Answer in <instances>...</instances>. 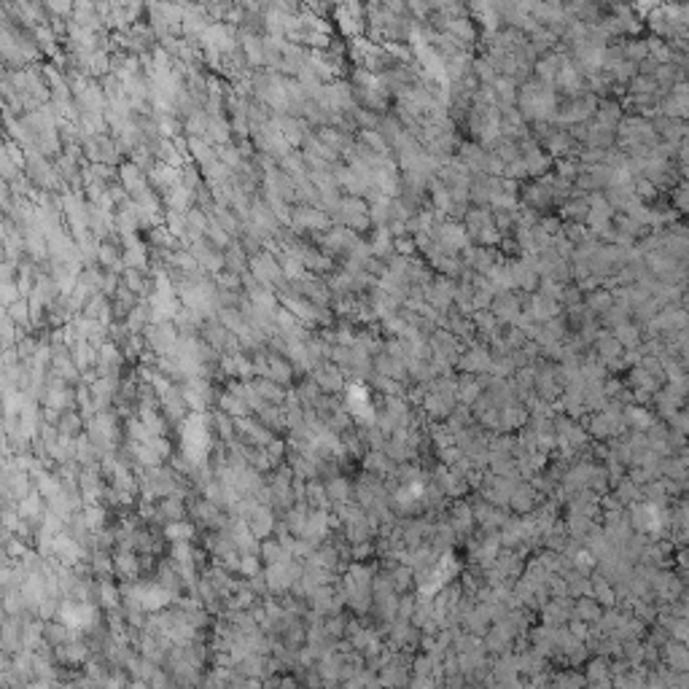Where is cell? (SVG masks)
Returning a JSON list of instances; mask_svg holds the SVG:
<instances>
[{
    "label": "cell",
    "mask_w": 689,
    "mask_h": 689,
    "mask_svg": "<svg viewBox=\"0 0 689 689\" xmlns=\"http://www.w3.org/2000/svg\"><path fill=\"white\" fill-rule=\"evenodd\" d=\"M178 429H181V453L191 466H205L213 453V439H210L213 417L205 412H189Z\"/></svg>",
    "instance_id": "cell-1"
},
{
    "label": "cell",
    "mask_w": 689,
    "mask_h": 689,
    "mask_svg": "<svg viewBox=\"0 0 689 689\" xmlns=\"http://www.w3.org/2000/svg\"><path fill=\"white\" fill-rule=\"evenodd\" d=\"M342 398H345V410L353 415V420L358 426H374L377 423V410H374V404L369 398V391L361 383L348 385Z\"/></svg>",
    "instance_id": "cell-2"
},
{
    "label": "cell",
    "mask_w": 689,
    "mask_h": 689,
    "mask_svg": "<svg viewBox=\"0 0 689 689\" xmlns=\"http://www.w3.org/2000/svg\"><path fill=\"white\" fill-rule=\"evenodd\" d=\"M358 240H361L358 232L350 229V227H345V224H331L326 232H315V243H318L326 253H331V256H345Z\"/></svg>",
    "instance_id": "cell-3"
},
{
    "label": "cell",
    "mask_w": 689,
    "mask_h": 689,
    "mask_svg": "<svg viewBox=\"0 0 689 689\" xmlns=\"http://www.w3.org/2000/svg\"><path fill=\"white\" fill-rule=\"evenodd\" d=\"M143 337H146V345H148V350L153 355H170V353H175L181 331H178V326L172 321L148 323L146 331H143Z\"/></svg>",
    "instance_id": "cell-4"
},
{
    "label": "cell",
    "mask_w": 689,
    "mask_h": 689,
    "mask_svg": "<svg viewBox=\"0 0 689 689\" xmlns=\"http://www.w3.org/2000/svg\"><path fill=\"white\" fill-rule=\"evenodd\" d=\"M334 218V224H345V227H350L355 232H364L372 224V218H369V208L361 202V197H342V202L337 205V210L331 213Z\"/></svg>",
    "instance_id": "cell-5"
},
{
    "label": "cell",
    "mask_w": 689,
    "mask_h": 689,
    "mask_svg": "<svg viewBox=\"0 0 689 689\" xmlns=\"http://www.w3.org/2000/svg\"><path fill=\"white\" fill-rule=\"evenodd\" d=\"M189 514H191L194 522H197L199 528H205V531L227 528V522H229V517L224 514V509H221L218 504H213L210 498H205V495L189 501Z\"/></svg>",
    "instance_id": "cell-6"
},
{
    "label": "cell",
    "mask_w": 689,
    "mask_h": 689,
    "mask_svg": "<svg viewBox=\"0 0 689 689\" xmlns=\"http://www.w3.org/2000/svg\"><path fill=\"white\" fill-rule=\"evenodd\" d=\"M331 224H334L331 213H326L321 208H312V205H296L289 227L296 234H302V232H326Z\"/></svg>",
    "instance_id": "cell-7"
},
{
    "label": "cell",
    "mask_w": 689,
    "mask_h": 689,
    "mask_svg": "<svg viewBox=\"0 0 689 689\" xmlns=\"http://www.w3.org/2000/svg\"><path fill=\"white\" fill-rule=\"evenodd\" d=\"M181 393H184L186 404H189L191 412H205L208 404H213L215 401V391H213L210 377H189V380H184V385H181Z\"/></svg>",
    "instance_id": "cell-8"
},
{
    "label": "cell",
    "mask_w": 689,
    "mask_h": 689,
    "mask_svg": "<svg viewBox=\"0 0 689 689\" xmlns=\"http://www.w3.org/2000/svg\"><path fill=\"white\" fill-rule=\"evenodd\" d=\"M92 646L84 638H70V641L54 646V659L60 665H65V668H81V665H87L92 659Z\"/></svg>",
    "instance_id": "cell-9"
},
{
    "label": "cell",
    "mask_w": 689,
    "mask_h": 689,
    "mask_svg": "<svg viewBox=\"0 0 689 689\" xmlns=\"http://www.w3.org/2000/svg\"><path fill=\"white\" fill-rule=\"evenodd\" d=\"M312 377H315V383L321 385V391L323 393H345V388H348V383H345V369L342 367H337L334 361H321V364H315V369L310 372Z\"/></svg>",
    "instance_id": "cell-10"
},
{
    "label": "cell",
    "mask_w": 689,
    "mask_h": 689,
    "mask_svg": "<svg viewBox=\"0 0 689 689\" xmlns=\"http://www.w3.org/2000/svg\"><path fill=\"white\" fill-rule=\"evenodd\" d=\"M237 434L246 439V442L256 444V447H267V444L275 439V431L270 429L267 423H261L259 415H246V417H237Z\"/></svg>",
    "instance_id": "cell-11"
},
{
    "label": "cell",
    "mask_w": 689,
    "mask_h": 689,
    "mask_svg": "<svg viewBox=\"0 0 689 689\" xmlns=\"http://www.w3.org/2000/svg\"><path fill=\"white\" fill-rule=\"evenodd\" d=\"M116 175H119V184L127 189V194H129L132 199L140 197L146 189H151V178H148V172H146L143 167H138L132 159H129V162H122Z\"/></svg>",
    "instance_id": "cell-12"
},
{
    "label": "cell",
    "mask_w": 689,
    "mask_h": 689,
    "mask_svg": "<svg viewBox=\"0 0 689 689\" xmlns=\"http://www.w3.org/2000/svg\"><path fill=\"white\" fill-rule=\"evenodd\" d=\"M323 108L329 110H353L355 108V94H353V87L348 81H329L326 84V94L321 100Z\"/></svg>",
    "instance_id": "cell-13"
},
{
    "label": "cell",
    "mask_w": 689,
    "mask_h": 689,
    "mask_svg": "<svg viewBox=\"0 0 689 689\" xmlns=\"http://www.w3.org/2000/svg\"><path fill=\"white\" fill-rule=\"evenodd\" d=\"M113 571L122 582H138L140 574H143V563H140L138 552L135 550H119L113 552Z\"/></svg>",
    "instance_id": "cell-14"
},
{
    "label": "cell",
    "mask_w": 689,
    "mask_h": 689,
    "mask_svg": "<svg viewBox=\"0 0 689 689\" xmlns=\"http://www.w3.org/2000/svg\"><path fill=\"white\" fill-rule=\"evenodd\" d=\"M248 221H253L267 237L280 229V221H277V215L272 213V208L267 205V199H253V202H251V215H248Z\"/></svg>",
    "instance_id": "cell-15"
},
{
    "label": "cell",
    "mask_w": 689,
    "mask_h": 689,
    "mask_svg": "<svg viewBox=\"0 0 689 689\" xmlns=\"http://www.w3.org/2000/svg\"><path fill=\"white\" fill-rule=\"evenodd\" d=\"M275 509L270 504H261L259 506V512L248 520V525H251V531H253V536H259V538H267V536H272L275 533V528H277V520H275Z\"/></svg>",
    "instance_id": "cell-16"
},
{
    "label": "cell",
    "mask_w": 689,
    "mask_h": 689,
    "mask_svg": "<svg viewBox=\"0 0 689 689\" xmlns=\"http://www.w3.org/2000/svg\"><path fill=\"white\" fill-rule=\"evenodd\" d=\"M329 533H331L329 509H312V512H310V520H307V528H305V538L321 544L323 538H329Z\"/></svg>",
    "instance_id": "cell-17"
},
{
    "label": "cell",
    "mask_w": 689,
    "mask_h": 689,
    "mask_svg": "<svg viewBox=\"0 0 689 689\" xmlns=\"http://www.w3.org/2000/svg\"><path fill=\"white\" fill-rule=\"evenodd\" d=\"M197 528H199L197 522L172 520L162 525V536L167 538L170 544H175V541H194L197 538Z\"/></svg>",
    "instance_id": "cell-18"
},
{
    "label": "cell",
    "mask_w": 689,
    "mask_h": 689,
    "mask_svg": "<svg viewBox=\"0 0 689 689\" xmlns=\"http://www.w3.org/2000/svg\"><path fill=\"white\" fill-rule=\"evenodd\" d=\"M70 355H73V361L78 364V369L84 372V369H92L97 367V361H100V353L94 348L89 339L78 337L73 345H70Z\"/></svg>",
    "instance_id": "cell-19"
},
{
    "label": "cell",
    "mask_w": 689,
    "mask_h": 689,
    "mask_svg": "<svg viewBox=\"0 0 689 689\" xmlns=\"http://www.w3.org/2000/svg\"><path fill=\"white\" fill-rule=\"evenodd\" d=\"M229 334H232V331L224 326V323L218 321V318H208V321H205V326H202V337H205V342H208V345H213L218 353L227 350Z\"/></svg>",
    "instance_id": "cell-20"
},
{
    "label": "cell",
    "mask_w": 689,
    "mask_h": 689,
    "mask_svg": "<svg viewBox=\"0 0 689 689\" xmlns=\"http://www.w3.org/2000/svg\"><path fill=\"white\" fill-rule=\"evenodd\" d=\"M232 135H234V129H232V122L224 119V113L210 116L208 132H205V140H208V143H213L215 148H218V146H224V143H232Z\"/></svg>",
    "instance_id": "cell-21"
},
{
    "label": "cell",
    "mask_w": 689,
    "mask_h": 689,
    "mask_svg": "<svg viewBox=\"0 0 689 689\" xmlns=\"http://www.w3.org/2000/svg\"><path fill=\"white\" fill-rule=\"evenodd\" d=\"M44 501H46V498L38 493V488L30 491L25 498H19V506H16V509H19V517H25V520H30V522H41L44 512H46V509H44Z\"/></svg>",
    "instance_id": "cell-22"
},
{
    "label": "cell",
    "mask_w": 689,
    "mask_h": 689,
    "mask_svg": "<svg viewBox=\"0 0 689 689\" xmlns=\"http://www.w3.org/2000/svg\"><path fill=\"white\" fill-rule=\"evenodd\" d=\"M122 283L138 296H146L148 291H153V280L146 275V270H138V267H124Z\"/></svg>",
    "instance_id": "cell-23"
},
{
    "label": "cell",
    "mask_w": 689,
    "mask_h": 689,
    "mask_svg": "<svg viewBox=\"0 0 689 689\" xmlns=\"http://www.w3.org/2000/svg\"><path fill=\"white\" fill-rule=\"evenodd\" d=\"M186 517H189V504H186V498L167 495V498L159 501V522L186 520Z\"/></svg>",
    "instance_id": "cell-24"
},
{
    "label": "cell",
    "mask_w": 689,
    "mask_h": 689,
    "mask_svg": "<svg viewBox=\"0 0 689 689\" xmlns=\"http://www.w3.org/2000/svg\"><path fill=\"white\" fill-rule=\"evenodd\" d=\"M205 321H208V318H205L199 310H191V307H181L178 315L172 318V323L178 326L181 334H197V331H202Z\"/></svg>",
    "instance_id": "cell-25"
},
{
    "label": "cell",
    "mask_w": 689,
    "mask_h": 689,
    "mask_svg": "<svg viewBox=\"0 0 689 689\" xmlns=\"http://www.w3.org/2000/svg\"><path fill=\"white\" fill-rule=\"evenodd\" d=\"M270 377L289 388V385L293 383V377H296V369H293V364L286 358V355L270 353Z\"/></svg>",
    "instance_id": "cell-26"
},
{
    "label": "cell",
    "mask_w": 689,
    "mask_h": 689,
    "mask_svg": "<svg viewBox=\"0 0 689 689\" xmlns=\"http://www.w3.org/2000/svg\"><path fill=\"white\" fill-rule=\"evenodd\" d=\"M186 148H189L191 159L197 162L199 167H205L208 162H213L215 156H218V148H215L213 143H208L205 138H186Z\"/></svg>",
    "instance_id": "cell-27"
},
{
    "label": "cell",
    "mask_w": 689,
    "mask_h": 689,
    "mask_svg": "<svg viewBox=\"0 0 689 689\" xmlns=\"http://www.w3.org/2000/svg\"><path fill=\"white\" fill-rule=\"evenodd\" d=\"M224 261H227V270L229 272H237V275H243L248 272V261H251V253H248L243 243L240 240H234L227 251H224Z\"/></svg>",
    "instance_id": "cell-28"
},
{
    "label": "cell",
    "mask_w": 689,
    "mask_h": 689,
    "mask_svg": "<svg viewBox=\"0 0 689 689\" xmlns=\"http://www.w3.org/2000/svg\"><path fill=\"white\" fill-rule=\"evenodd\" d=\"M165 202H167L170 210H181V213H189L191 205H194V191L186 189L184 184L172 186L170 191H165Z\"/></svg>",
    "instance_id": "cell-29"
},
{
    "label": "cell",
    "mask_w": 689,
    "mask_h": 689,
    "mask_svg": "<svg viewBox=\"0 0 689 689\" xmlns=\"http://www.w3.org/2000/svg\"><path fill=\"white\" fill-rule=\"evenodd\" d=\"M127 323V329H129V334H143L146 331V326L151 323V305H148V299H143L135 305V310L124 318Z\"/></svg>",
    "instance_id": "cell-30"
},
{
    "label": "cell",
    "mask_w": 689,
    "mask_h": 689,
    "mask_svg": "<svg viewBox=\"0 0 689 689\" xmlns=\"http://www.w3.org/2000/svg\"><path fill=\"white\" fill-rule=\"evenodd\" d=\"M318 138H321L326 146H331L337 153H348V148L353 146L350 135H348L345 129H339V127H321V129H318Z\"/></svg>",
    "instance_id": "cell-31"
},
{
    "label": "cell",
    "mask_w": 689,
    "mask_h": 689,
    "mask_svg": "<svg viewBox=\"0 0 689 689\" xmlns=\"http://www.w3.org/2000/svg\"><path fill=\"white\" fill-rule=\"evenodd\" d=\"M44 404L46 407H54V410H60V412H65V410H73V407H78V398H76V388H60V391H49L46 393V398H44Z\"/></svg>",
    "instance_id": "cell-32"
},
{
    "label": "cell",
    "mask_w": 689,
    "mask_h": 689,
    "mask_svg": "<svg viewBox=\"0 0 689 689\" xmlns=\"http://www.w3.org/2000/svg\"><path fill=\"white\" fill-rule=\"evenodd\" d=\"M210 417H213V429H215V434H218V439H221V442L229 444L232 439H237V436H240V434H237V423H234V417H232V415H227L224 410H215Z\"/></svg>",
    "instance_id": "cell-33"
},
{
    "label": "cell",
    "mask_w": 689,
    "mask_h": 689,
    "mask_svg": "<svg viewBox=\"0 0 689 689\" xmlns=\"http://www.w3.org/2000/svg\"><path fill=\"white\" fill-rule=\"evenodd\" d=\"M89 566H92L94 579H110L116 574L113 571V555H108V550H92Z\"/></svg>",
    "instance_id": "cell-34"
},
{
    "label": "cell",
    "mask_w": 689,
    "mask_h": 689,
    "mask_svg": "<svg viewBox=\"0 0 689 689\" xmlns=\"http://www.w3.org/2000/svg\"><path fill=\"white\" fill-rule=\"evenodd\" d=\"M286 458H289L293 476H302V479H315L318 476V466L307 458V455H302V453L291 450V453H286Z\"/></svg>",
    "instance_id": "cell-35"
},
{
    "label": "cell",
    "mask_w": 689,
    "mask_h": 689,
    "mask_svg": "<svg viewBox=\"0 0 689 689\" xmlns=\"http://www.w3.org/2000/svg\"><path fill=\"white\" fill-rule=\"evenodd\" d=\"M326 491H329V498H331V506L337 504H348L353 495V485L345 479V476H331V479H326Z\"/></svg>",
    "instance_id": "cell-36"
},
{
    "label": "cell",
    "mask_w": 689,
    "mask_h": 689,
    "mask_svg": "<svg viewBox=\"0 0 689 689\" xmlns=\"http://www.w3.org/2000/svg\"><path fill=\"white\" fill-rule=\"evenodd\" d=\"M307 504L312 509H329L331 498H329V491H326V482L321 476L315 479H307Z\"/></svg>",
    "instance_id": "cell-37"
},
{
    "label": "cell",
    "mask_w": 689,
    "mask_h": 689,
    "mask_svg": "<svg viewBox=\"0 0 689 689\" xmlns=\"http://www.w3.org/2000/svg\"><path fill=\"white\" fill-rule=\"evenodd\" d=\"M218 410H224L227 415H232L234 420H237V417H246V415H253V412H251V407H248L246 398L234 396L232 391H227V393H221V396H218Z\"/></svg>",
    "instance_id": "cell-38"
},
{
    "label": "cell",
    "mask_w": 689,
    "mask_h": 689,
    "mask_svg": "<svg viewBox=\"0 0 689 689\" xmlns=\"http://www.w3.org/2000/svg\"><path fill=\"white\" fill-rule=\"evenodd\" d=\"M60 431L62 434H70V436H81L84 434V429H87V417L81 415V410L78 407H73V410H65L62 412V417H60Z\"/></svg>",
    "instance_id": "cell-39"
},
{
    "label": "cell",
    "mask_w": 689,
    "mask_h": 689,
    "mask_svg": "<svg viewBox=\"0 0 689 689\" xmlns=\"http://www.w3.org/2000/svg\"><path fill=\"white\" fill-rule=\"evenodd\" d=\"M256 415H259L261 423H267L272 431L289 429V426H286V407H283V404H264Z\"/></svg>",
    "instance_id": "cell-40"
},
{
    "label": "cell",
    "mask_w": 689,
    "mask_h": 689,
    "mask_svg": "<svg viewBox=\"0 0 689 689\" xmlns=\"http://www.w3.org/2000/svg\"><path fill=\"white\" fill-rule=\"evenodd\" d=\"M256 388H259V393L270 404H283L286 401V393H289V388L286 385H280L277 380H272V377H259L256 380Z\"/></svg>",
    "instance_id": "cell-41"
},
{
    "label": "cell",
    "mask_w": 689,
    "mask_h": 689,
    "mask_svg": "<svg viewBox=\"0 0 689 689\" xmlns=\"http://www.w3.org/2000/svg\"><path fill=\"white\" fill-rule=\"evenodd\" d=\"M215 318H218V321L224 323V326L229 329L232 334H240V331H243V329H246V326H248L246 312H243L240 307H221Z\"/></svg>",
    "instance_id": "cell-42"
},
{
    "label": "cell",
    "mask_w": 689,
    "mask_h": 689,
    "mask_svg": "<svg viewBox=\"0 0 689 689\" xmlns=\"http://www.w3.org/2000/svg\"><path fill=\"white\" fill-rule=\"evenodd\" d=\"M261 560H264V563H280V560H293V555L286 550L277 538L267 536L264 541H261Z\"/></svg>",
    "instance_id": "cell-43"
},
{
    "label": "cell",
    "mask_w": 689,
    "mask_h": 689,
    "mask_svg": "<svg viewBox=\"0 0 689 689\" xmlns=\"http://www.w3.org/2000/svg\"><path fill=\"white\" fill-rule=\"evenodd\" d=\"M208 122H210V113H208V110H194L191 116H186L184 119L186 138H205Z\"/></svg>",
    "instance_id": "cell-44"
},
{
    "label": "cell",
    "mask_w": 689,
    "mask_h": 689,
    "mask_svg": "<svg viewBox=\"0 0 689 689\" xmlns=\"http://www.w3.org/2000/svg\"><path fill=\"white\" fill-rule=\"evenodd\" d=\"M6 312L14 318V323L19 326V329L32 326V310H30V299H27V296H19L14 305L6 307Z\"/></svg>",
    "instance_id": "cell-45"
},
{
    "label": "cell",
    "mask_w": 689,
    "mask_h": 689,
    "mask_svg": "<svg viewBox=\"0 0 689 689\" xmlns=\"http://www.w3.org/2000/svg\"><path fill=\"white\" fill-rule=\"evenodd\" d=\"M205 237H208V243L215 246L218 251H227V248L234 243V237H232L229 232L224 229L218 221H215L213 215H210V224H208V229H205Z\"/></svg>",
    "instance_id": "cell-46"
},
{
    "label": "cell",
    "mask_w": 689,
    "mask_h": 689,
    "mask_svg": "<svg viewBox=\"0 0 689 689\" xmlns=\"http://www.w3.org/2000/svg\"><path fill=\"white\" fill-rule=\"evenodd\" d=\"M100 603L103 609H119L122 606V587L110 582V579H100Z\"/></svg>",
    "instance_id": "cell-47"
},
{
    "label": "cell",
    "mask_w": 689,
    "mask_h": 689,
    "mask_svg": "<svg viewBox=\"0 0 689 689\" xmlns=\"http://www.w3.org/2000/svg\"><path fill=\"white\" fill-rule=\"evenodd\" d=\"M124 431H127V436H129L132 442H151L153 439V431L140 420L138 415H132V417L124 423Z\"/></svg>",
    "instance_id": "cell-48"
},
{
    "label": "cell",
    "mask_w": 689,
    "mask_h": 689,
    "mask_svg": "<svg viewBox=\"0 0 689 689\" xmlns=\"http://www.w3.org/2000/svg\"><path fill=\"white\" fill-rule=\"evenodd\" d=\"M81 512H84V520H87V525H89L92 531H103V528H106V522H108L106 504H89V506H84Z\"/></svg>",
    "instance_id": "cell-49"
},
{
    "label": "cell",
    "mask_w": 689,
    "mask_h": 689,
    "mask_svg": "<svg viewBox=\"0 0 689 689\" xmlns=\"http://www.w3.org/2000/svg\"><path fill=\"white\" fill-rule=\"evenodd\" d=\"M38 531H44V533H49V536H57V533H62V531H68V520L65 517H60L57 512H51L46 506V512H44V517H41V528Z\"/></svg>",
    "instance_id": "cell-50"
},
{
    "label": "cell",
    "mask_w": 689,
    "mask_h": 689,
    "mask_svg": "<svg viewBox=\"0 0 689 689\" xmlns=\"http://www.w3.org/2000/svg\"><path fill=\"white\" fill-rule=\"evenodd\" d=\"M156 124H159V135L167 140H175L181 132H184V122L172 119V113H159V116H156Z\"/></svg>",
    "instance_id": "cell-51"
},
{
    "label": "cell",
    "mask_w": 689,
    "mask_h": 689,
    "mask_svg": "<svg viewBox=\"0 0 689 689\" xmlns=\"http://www.w3.org/2000/svg\"><path fill=\"white\" fill-rule=\"evenodd\" d=\"M372 246V253L377 256V259H388V253L393 251V240H391V232L385 229V227H380L377 229V237L369 243Z\"/></svg>",
    "instance_id": "cell-52"
},
{
    "label": "cell",
    "mask_w": 689,
    "mask_h": 689,
    "mask_svg": "<svg viewBox=\"0 0 689 689\" xmlns=\"http://www.w3.org/2000/svg\"><path fill=\"white\" fill-rule=\"evenodd\" d=\"M364 469L369 474H380L388 469V453H380V450H367L364 453Z\"/></svg>",
    "instance_id": "cell-53"
},
{
    "label": "cell",
    "mask_w": 689,
    "mask_h": 689,
    "mask_svg": "<svg viewBox=\"0 0 689 689\" xmlns=\"http://www.w3.org/2000/svg\"><path fill=\"white\" fill-rule=\"evenodd\" d=\"M218 159L224 162V165H229L232 170H240L243 167V153H240V146H232V143H224V146H218Z\"/></svg>",
    "instance_id": "cell-54"
},
{
    "label": "cell",
    "mask_w": 689,
    "mask_h": 689,
    "mask_svg": "<svg viewBox=\"0 0 689 689\" xmlns=\"http://www.w3.org/2000/svg\"><path fill=\"white\" fill-rule=\"evenodd\" d=\"M234 367H237V380H253L256 377V364L253 358L246 353H237L234 355Z\"/></svg>",
    "instance_id": "cell-55"
},
{
    "label": "cell",
    "mask_w": 689,
    "mask_h": 689,
    "mask_svg": "<svg viewBox=\"0 0 689 689\" xmlns=\"http://www.w3.org/2000/svg\"><path fill=\"white\" fill-rule=\"evenodd\" d=\"M38 339L35 337H30V334H19V342H16V353H19V358L22 361H32V355H35V350H38Z\"/></svg>",
    "instance_id": "cell-56"
},
{
    "label": "cell",
    "mask_w": 689,
    "mask_h": 689,
    "mask_svg": "<svg viewBox=\"0 0 689 689\" xmlns=\"http://www.w3.org/2000/svg\"><path fill=\"white\" fill-rule=\"evenodd\" d=\"M261 555H243L240 557V576H246V579H251V576H259L261 574V560H259Z\"/></svg>",
    "instance_id": "cell-57"
},
{
    "label": "cell",
    "mask_w": 689,
    "mask_h": 689,
    "mask_svg": "<svg viewBox=\"0 0 689 689\" xmlns=\"http://www.w3.org/2000/svg\"><path fill=\"white\" fill-rule=\"evenodd\" d=\"M264 450L270 453V458L275 460V463H280V460H283V455H286V450H289V444L283 442V439H277V436H275V439H272V442L267 444Z\"/></svg>",
    "instance_id": "cell-58"
},
{
    "label": "cell",
    "mask_w": 689,
    "mask_h": 689,
    "mask_svg": "<svg viewBox=\"0 0 689 689\" xmlns=\"http://www.w3.org/2000/svg\"><path fill=\"white\" fill-rule=\"evenodd\" d=\"M369 555H372L369 538L367 541H355V544H353V557H355V560H364V557H369Z\"/></svg>",
    "instance_id": "cell-59"
},
{
    "label": "cell",
    "mask_w": 689,
    "mask_h": 689,
    "mask_svg": "<svg viewBox=\"0 0 689 689\" xmlns=\"http://www.w3.org/2000/svg\"><path fill=\"white\" fill-rule=\"evenodd\" d=\"M172 684V674H165V668H156V674L151 676V687H167Z\"/></svg>",
    "instance_id": "cell-60"
},
{
    "label": "cell",
    "mask_w": 689,
    "mask_h": 689,
    "mask_svg": "<svg viewBox=\"0 0 689 689\" xmlns=\"http://www.w3.org/2000/svg\"><path fill=\"white\" fill-rule=\"evenodd\" d=\"M393 579H396L398 590H404V587L410 584V579H412V576H410V571H407V568H398L396 574H393Z\"/></svg>",
    "instance_id": "cell-61"
},
{
    "label": "cell",
    "mask_w": 689,
    "mask_h": 689,
    "mask_svg": "<svg viewBox=\"0 0 689 689\" xmlns=\"http://www.w3.org/2000/svg\"><path fill=\"white\" fill-rule=\"evenodd\" d=\"M410 612H412V603H410V600H404V603H401V614L407 617Z\"/></svg>",
    "instance_id": "cell-62"
}]
</instances>
